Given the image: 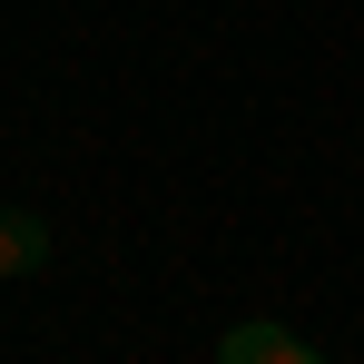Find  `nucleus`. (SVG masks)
<instances>
[{"label":"nucleus","mask_w":364,"mask_h":364,"mask_svg":"<svg viewBox=\"0 0 364 364\" xmlns=\"http://www.w3.org/2000/svg\"><path fill=\"white\" fill-rule=\"evenodd\" d=\"M217 364H325V355L305 345L296 325H237V335L217 345Z\"/></svg>","instance_id":"nucleus-1"},{"label":"nucleus","mask_w":364,"mask_h":364,"mask_svg":"<svg viewBox=\"0 0 364 364\" xmlns=\"http://www.w3.org/2000/svg\"><path fill=\"white\" fill-rule=\"evenodd\" d=\"M50 266V227L30 207H0V276H40Z\"/></svg>","instance_id":"nucleus-2"}]
</instances>
